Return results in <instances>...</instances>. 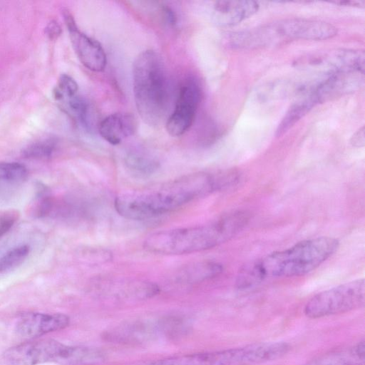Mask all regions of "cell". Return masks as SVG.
I'll return each instance as SVG.
<instances>
[{"label":"cell","instance_id":"1","mask_svg":"<svg viewBox=\"0 0 365 365\" xmlns=\"http://www.w3.org/2000/svg\"><path fill=\"white\" fill-rule=\"evenodd\" d=\"M238 171L231 169L212 174L197 173L144 190L116 197L115 208L122 217L133 220L153 218L175 210L187 202L236 185Z\"/></svg>","mask_w":365,"mask_h":365},{"label":"cell","instance_id":"2","mask_svg":"<svg viewBox=\"0 0 365 365\" xmlns=\"http://www.w3.org/2000/svg\"><path fill=\"white\" fill-rule=\"evenodd\" d=\"M337 239L322 236L297 242L244 266L238 273L240 288L250 287L268 277L306 274L324 262L338 249Z\"/></svg>","mask_w":365,"mask_h":365},{"label":"cell","instance_id":"3","mask_svg":"<svg viewBox=\"0 0 365 365\" xmlns=\"http://www.w3.org/2000/svg\"><path fill=\"white\" fill-rule=\"evenodd\" d=\"M247 211H235L201 226L161 230L144 241L147 250L165 255H184L215 247L234 237L247 225Z\"/></svg>","mask_w":365,"mask_h":365},{"label":"cell","instance_id":"4","mask_svg":"<svg viewBox=\"0 0 365 365\" xmlns=\"http://www.w3.org/2000/svg\"><path fill=\"white\" fill-rule=\"evenodd\" d=\"M133 96L142 120L158 124L167 110L168 85L165 67L158 53L146 50L135 58L133 67Z\"/></svg>","mask_w":365,"mask_h":365},{"label":"cell","instance_id":"5","mask_svg":"<svg viewBox=\"0 0 365 365\" xmlns=\"http://www.w3.org/2000/svg\"><path fill=\"white\" fill-rule=\"evenodd\" d=\"M364 302L365 281L357 279L315 294L305 304L304 313L310 319L322 318L357 309Z\"/></svg>","mask_w":365,"mask_h":365},{"label":"cell","instance_id":"6","mask_svg":"<svg viewBox=\"0 0 365 365\" xmlns=\"http://www.w3.org/2000/svg\"><path fill=\"white\" fill-rule=\"evenodd\" d=\"M10 365H36L54 362L77 365L81 358L78 346H68L53 339L29 341L9 349L4 354Z\"/></svg>","mask_w":365,"mask_h":365},{"label":"cell","instance_id":"7","mask_svg":"<svg viewBox=\"0 0 365 365\" xmlns=\"http://www.w3.org/2000/svg\"><path fill=\"white\" fill-rule=\"evenodd\" d=\"M201 91L193 78L185 79L181 84L175 109L167 120L165 128L172 136L184 134L192 125L200 101Z\"/></svg>","mask_w":365,"mask_h":365},{"label":"cell","instance_id":"8","mask_svg":"<svg viewBox=\"0 0 365 365\" xmlns=\"http://www.w3.org/2000/svg\"><path fill=\"white\" fill-rule=\"evenodd\" d=\"M63 17L73 48L81 63L92 71H103L107 61L105 51L101 43L81 32L68 11L63 12Z\"/></svg>","mask_w":365,"mask_h":365},{"label":"cell","instance_id":"9","mask_svg":"<svg viewBox=\"0 0 365 365\" xmlns=\"http://www.w3.org/2000/svg\"><path fill=\"white\" fill-rule=\"evenodd\" d=\"M272 26L279 38L324 40L337 34L332 24L315 19H287L272 24Z\"/></svg>","mask_w":365,"mask_h":365},{"label":"cell","instance_id":"10","mask_svg":"<svg viewBox=\"0 0 365 365\" xmlns=\"http://www.w3.org/2000/svg\"><path fill=\"white\" fill-rule=\"evenodd\" d=\"M244 356L240 347L219 351L197 352L167 357L150 365H243Z\"/></svg>","mask_w":365,"mask_h":365},{"label":"cell","instance_id":"11","mask_svg":"<svg viewBox=\"0 0 365 365\" xmlns=\"http://www.w3.org/2000/svg\"><path fill=\"white\" fill-rule=\"evenodd\" d=\"M70 318L63 314L26 313L17 320L16 331L25 338H34L66 328Z\"/></svg>","mask_w":365,"mask_h":365},{"label":"cell","instance_id":"12","mask_svg":"<svg viewBox=\"0 0 365 365\" xmlns=\"http://www.w3.org/2000/svg\"><path fill=\"white\" fill-rule=\"evenodd\" d=\"M364 81V72L341 70L332 72L314 89L318 102H324L357 90Z\"/></svg>","mask_w":365,"mask_h":365},{"label":"cell","instance_id":"13","mask_svg":"<svg viewBox=\"0 0 365 365\" xmlns=\"http://www.w3.org/2000/svg\"><path fill=\"white\" fill-rule=\"evenodd\" d=\"M135 118L130 113H113L103 119L98 125L100 135L108 143L118 145L133 135L137 130Z\"/></svg>","mask_w":365,"mask_h":365},{"label":"cell","instance_id":"14","mask_svg":"<svg viewBox=\"0 0 365 365\" xmlns=\"http://www.w3.org/2000/svg\"><path fill=\"white\" fill-rule=\"evenodd\" d=\"M216 19L222 26H233L256 13L259 4L254 1H220L214 6Z\"/></svg>","mask_w":365,"mask_h":365},{"label":"cell","instance_id":"15","mask_svg":"<svg viewBox=\"0 0 365 365\" xmlns=\"http://www.w3.org/2000/svg\"><path fill=\"white\" fill-rule=\"evenodd\" d=\"M365 342L334 350L319 356L304 365H364Z\"/></svg>","mask_w":365,"mask_h":365},{"label":"cell","instance_id":"16","mask_svg":"<svg viewBox=\"0 0 365 365\" xmlns=\"http://www.w3.org/2000/svg\"><path fill=\"white\" fill-rule=\"evenodd\" d=\"M26 168L19 163H0V199L14 193L26 182Z\"/></svg>","mask_w":365,"mask_h":365},{"label":"cell","instance_id":"17","mask_svg":"<svg viewBox=\"0 0 365 365\" xmlns=\"http://www.w3.org/2000/svg\"><path fill=\"white\" fill-rule=\"evenodd\" d=\"M223 270L222 264L210 261L192 264L180 271L178 278L180 281L194 283L215 277Z\"/></svg>","mask_w":365,"mask_h":365},{"label":"cell","instance_id":"18","mask_svg":"<svg viewBox=\"0 0 365 365\" xmlns=\"http://www.w3.org/2000/svg\"><path fill=\"white\" fill-rule=\"evenodd\" d=\"M318 103V100L312 91L307 96L302 97L293 103L279 125L277 135L281 136L286 133Z\"/></svg>","mask_w":365,"mask_h":365},{"label":"cell","instance_id":"19","mask_svg":"<svg viewBox=\"0 0 365 365\" xmlns=\"http://www.w3.org/2000/svg\"><path fill=\"white\" fill-rule=\"evenodd\" d=\"M125 162L132 172L142 175H150L159 167V163L155 158L138 150L128 153Z\"/></svg>","mask_w":365,"mask_h":365},{"label":"cell","instance_id":"20","mask_svg":"<svg viewBox=\"0 0 365 365\" xmlns=\"http://www.w3.org/2000/svg\"><path fill=\"white\" fill-rule=\"evenodd\" d=\"M26 245L16 246L0 256V273L6 272L20 265L29 253Z\"/></svg>","mask_w":365,"mask_h":365},{"label":"cell","instance_id":"21","mask_svg":"<svg viewBox=\"0 0 365 365\" xmlns=\"http://www.w3.org/2000/svg\"><path fill=\"white\" fill-rule=\"evenodd\" d=\"M56 149V142L53 139H46L30 145L23 153L28 158L46 159L52 156Z\"/></svg>","mask_w":365,"mask_h":365},{"label":"cell","instance_id":"22","mask_svg":"<svg viewBox=\"0 0 365 365\" xmlns=\"http://www.w3.org/2000/svg\"><path fill=\"white\" fill-rule=\"evenodd\" d=\"M78 86L76 81L67 74H62L54 91V96L57 101L77 94Z\"/></svg>","mask_w":365,"mask_h":365},{"label":"cell","instance_id":"23","mask_svg":"<svg viewBox=\"0 0 365 365\" xmlns=\"http://www.w3.org/2000/svg\"><path fill=\"white\" fill-rule=\"evenodd\" d=\"M18 217L19 213L14 210H0V238L11 229Z\"/></svg>","mask_w":365,"mask_h":365},{"label":"cell","instance_id":"24","mask_svg":"<svg viewBox=\"0 0 365 365\" xmlns=\"http://www.w3.org/2000/svg\"><path fill=\"white\" fill-rule=\"evenodd\" d=\"M364 127L359 128L351 137V143L355 147H363L364 145Z\"/></svg>","mask_w":365,"mask_h":365},{"label":"cell","instance_id":"25","mask_svg":"<svg viewBox=\"0 0 365 365\" xmlns=\"http://www.w3.org/2000/svg\"><path fill=\"white\" fill-rule=\"evenodd\" d=\"M46 33L51 38H56L61 34V27L56 21H51L46 27Z\"/></svg>","mask_w":365,"mask_h":365},{"label":"cell","instance_id":"26","mask_svg":"<svg viewBox=\"0 0 365 365\" xmlns=\"http://www.w3.org/2000/svg\"><path fill=\"white\" fill-rule=\"evenodd\" d=\"M162 11L167 22L169 24L174 26L176 24L177 17L173 10L168 6H163L162 7Z\"/></svg>","mask_w":365,"mask_h":365},{"label":"cell","instance_id":"27","mask_svg":"<svg viewBox=\"0 0 365 365\" xmlns=\"http://www.w3.org/2000/svg\"><path fill=\"white\" fill-rule=\"evenodd\" d=\"M353 3L355 5H359V2L355 1V2H353ZM352 4V1H350V2H348V1H346V2H341V4Z\"/></svg>","mask_w":365,"mask_h":365}]
</instances>
